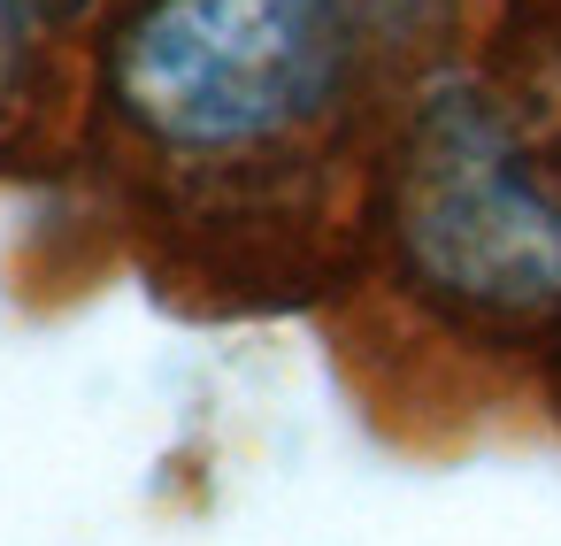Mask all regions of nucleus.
Wrapping results in <instances>:
<instances>
[{
  "mask_svg": "<svg viewBox=\"0 0 561 546\" xmlns=\"http://www.w3.org/2000/svg\"><path fill=\"white\" fill-rule=\"evenodd\" d=\"M354 78V0H139L101 55L108 116L185 170L293 155L346 109Z\"/></svg>",
  "mask_w": 561,
  "mask_h": 546,
  "instance_id": "f257e3e1",
  "label": "nucleus"
},
{
  "mask_svg": "<svg viewBox=\"0 0 561 546\" xmlns=\"http://www.w3.org/2000/svg\"><path fill=\"white\" fill-rule=\"evenodd\" d=\"M400 277L454 323L530 339L561 323V201L492 101L446 86L400 139L392 170Z\"/></svg>",
  "mask_w": 561,
  "mask_h": 546,
  "instance_id": "f03ea898",
  "label": "nucleus"
},
{
  "mask_svg": "<svg viewBox=\"0 0 561 546\" xmlns=\"http://www.w3.org/2000/svg\"><path fill=\"white\" fill-rule=\"evenodd\" d=\"M492 70L523 101H561V0H507Z\"/></svg>",
  "mask_w": 561,
  "mask_h": 546,
  "instance_id": "7ed1b4c3",
  "label": "nucleus"
},
{
  "mask_svg": "<svg viewBox=\"0 0 561 546\" xmlns=\"http://www.w3.org/2000/svg\"><path fill=\"white\" fill-rule=\"evenodd\" d=\"M47 78V16L39 0H0V132H9Z\"/></svg>",
  "mask_w": 561,
  "mask_h": 546,
  "instance_id": "20e7f679",
  "label": "nucleus"
}]
</instances>
